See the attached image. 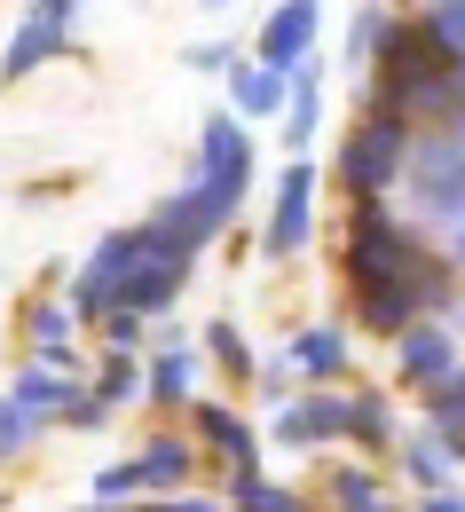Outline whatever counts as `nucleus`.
I'll list each match as a JSON object with an SVG mask.
<instances>
[{
    "instance_id": "nucleus-32",
    "label": "nucleus",
    "mask_w": 465,
    "mask_h": 512,
    "mask_svg": "<svg viewBox=\"0 0 465 512\" xmlns=\"http://www.w3.org/2000/svg\"><path fill=\"white\" fill-rule=\"evenodd\" d=\"M134 512H229V505H205V497H150V505H134Z\"/></svg>"
},
{
    "instance_id": "nucleus-15",
    "label": "nucleus",
    "mask_w": 465,
    "mask_h": 512,
    "mask_svg": "<svg viewBox=\"0 0 465 512\" xmlns=\"http://www.w3.org/2000/svg\"><path fill=\"white\" fill-rule=\"evenodd\" d=\"M402 16L395 8H355V24H347V71H379V56L395 48Z\"/></svg>"
},
{
    "instance_id": "nucleus-37",
    "label": "nucleus",
    "mask_w": 465,
    "mask_h": 512,
    "mask_svg": "<svg viewBox=\"0 0 465 512\" xmlns=\"http://www.w3.org/2000/svg\"><path fill=\"white\" fill-rule=\"evenodd\" d=\"M458 119H465V64H458Z\"/></svg>"
},
{
    "instance_id": "nucleus-9",
    "label": "nucleus",
    "mask_w": 465,
    "mask_h": 512,
    "mask_svg": "<svg viewBox=\"0 0 465 512\" xmlns=\"http://www.w3.org/2000/svg\"><path fill=\"white\" fill-rule=\"evenodd\" d=\"M79 394H87V386H71L64 371H48V363H32L24 379L8 386V402L32 418V434H48V426H71V402H79Z\"/></svg>"
},
{
    "instance_id": "nucleus-10",
    "label": "nucleus",
    "mask_w": 465,
    "mask_h": 512,
    "mask_svg": "<svg viewBox=\"0 0 465 512\" xmlns=\"http://www.w3.org/2000/svg\"><path fill=\"white\" fill-rule=\"evenodd\" d=\"M347 434V394H308V402H284L276 410V442L284 449H316Z\"/></svg>"
},
{
    "instance_id": "nucleus-33",
    "label": "nucleus",
    "mask_w": 465,
    "mask_h": 512,
    "mask_svg": "<svg viewBox=\"0 0 465 512\" xmlns=\"http://www.w3.org/2000/svg\"><path fill=\"white\" fill-rule=\"evenodd\" d=\"M103 418H111V410H103V402H95V386H87V394L71 402V426H103Z\"/></svg>"
},
{
    "instance_id": "nucleus-13",
    "label": "nucleus",
    "mask_w": 465,
    "mask_h": 512,
    "mask_svg": "<svg viewBox=\"0 0 465 512\" xmlns=\"http://www.w3.org/2000/svg\"><path fill=\"white\" fill-rule=\"evenodd\" d=\"M402 473H410V481H418L426 497H450V473H458V449H450L442 434H434V426H426V434H410V442H402Z\"/></svg>"
},
{
    "instance_id": "nucleus-19",
    "label": "nucleus",
    "mask_w": 465,
    "mask_h": 512,
    "mask_svg": "<svg viewBox=\"0 0 465 512\" xmlns=\"http://www.w3.org/2000/svg\"><path fill=\"white\" fill-rule=\"evenodd\" d=\"M190 386H198V363H190V347H166V355L142 371V394H150V402H190Z\"/></svg>"
},
{
    "instance_id": "nucleus-24",
    "label": "nucleus",
    "mask_w": 465,
    "mask_h": 512,
    "mask_svg": "<svg viewBox=\"0 0 465 512\" xmlns=\"http://www.w3.org/2000/svg\"><path fill=\"white\" fill-rule=\"evenodd\" d=\"M205 355H213L229 379H253V347H245V331H237V323H213V331H205Z\"/></svg>"
},
{
    "instance_id": "nucleus-7",
    "label": "nucleus",
    "mask_w": 465,
    "mask_h": 512,
    "mask_svg": "<svg viewBox=\"0 0 465 512\" xmlns=\"http://www.w3.org/2000/svg\"><path fill=\"white\" fill-rule=\"evenodd\" d=\"M308 213H316V166L292 158L284 182H276V205H268V229H261V253L268 260H292L308 245Z\"/></svg>"
},
{
    "instance_id": "nucleus-36",
    "label": "nucleus",
    "mask_w": 465,
    "mask_h": 512,
    "mask_svg": "<svg viewBox=\"0 0 465 512\" xmlns=\"http://www.w3.org/2000/svg\"><path fill=\"white\" fill-rule=\"evenodd\" d=\"M442 134H450V142H458V150H465V119H450V127H442Z\"/></svg>"
},
{
    "instance_id": "nucleus-16",
    "label": "nucleus",
    "mask_w": 465,
    "mask_h": 512,
    "mask_svg": "<svg viewBox=\"0 0 465 512\" xmlns=\"http://www.w3.org/2000/svg\"><path fill=\"white\" fill-rule=\"evenodd\" d=\"M190 465H198L190 442H174V434H166V442H150L142 457H134V481H142L150 497H166V489H182V481H190Z\"/></svg>"
},
{
    "instance_id": "nucleus-11",
    "label": "nucleus",
    "mask_w": 465,
    "mask_h": 512,
    "mask_svg": "<svg viewBox=\"0 0 465 512\" xmlns=\"http://www.w3.org/2000/svg\"><path fill=\"white\" fill-rule=\"evenodd\" d=\"M395 355H402V379H418L426 394H434L442 379H458V371H465V363H458V339H450L442 323H410Z\"/></svg>"
},
{
    "instance_id": "nucleus-26",
    "label": "nucleus",
    "mask_w": 465,
    "mask_h": 512,
    "mask_svg": "<svg viewBox=\"0 0 465 512\" xmlns=\"http://www.w3.org/2000/svg\"><path fill=\"white\" fill-rule=\"evenodd\" d=\"M229 505H237V512H308L292 489H268L261 473H253V481H229Z\"/></svg>"
},
{
    "instance_id": "nucleus-22",
    "label": "nucleus",
    "mask_w": 465,
    "mask_h": 512,
    "mask_svg": "<svg viewBox=\"0 0 465 512\" xmlns=\"http://www.w3.org/2000/svg\"><path fill=\"white\" fill-rule=\"evenodd\" d=\"M418 32L450 56V64H465V0H442V8H418Z\"/></svg>"
},
{
    "instance_id": "nucleus-8",
    "label": "nucleus",
    "mask_w": 465,
    "mask_h": 512,
    "mask_svg": "<svg viewBox=\"0 0 465 512\" xmlns=\"http://www.w3.org/2000/svg\"><path fill=\"white\" fill-rule=\"evenodd\" d=\"M316 24H324V8L316 0H292V8H268V32H261V64L268 71H308V48H316Z\"/></svg>"
},
{
    "instance_id": "nucleus-1",
    "label": "nucleus",
    "mask_w": 465,
    "mask_h": 512,
    "mask_svg": "<svg viewBox=\"0 0 465 512\" xmlns=\"http://www.w3.org/2000/svg\"><path fill=\"white\" fill-rule=\"evenodd\" d=\"M190 284V253H174L150 221L142 229H111L95 253L79 260V284H71V308L79 316H158L174 308Z\"/></svg>"
},
{
    "instance_id": "nucleus-18",
    "label": "nucleus",
    "mask_w": 465,
    "mask_h": 512,
    "mask_svg": "<svg viewBox=\"0 0 465 512\" xmlns=\"http://www.w3.org/2000/svg\"><path fill=\"white\" fill-rule=\"evenodd\" d=\"M284 363L308 371V379H339V371H347V339H339V331H300V339L284 347Z\"/></svg>"
},
{
    "instance_id": "nucleus-31",
    "label": "nucleus",
    "mask_w": 465,
    "mask_h": 512,
    "mask_svg": "<svg viewBox=\"0 0 465 512\" xmlns=\"http://www.w3.org/2000/svg\"><path fill=\"white\" fill-rule=\"evenodd\" d=\"M190 64H198V71H229V79H237V48H229V40H198Z\"/></svg>"
},
{
    "instance_id": "nucleus-30",
    "label": "nucleus",
    "mask_w": 465,
    "mask_h": 512,
    "mask_svg": "<svg viewBox=\"0 0 465 512\" xmlns=\"http://www.w3.org/2000/svg\"><path fill=\"white\" fill-rule=\"evenodd\" d=\"M103 339H111V355H134V347H142V316H127V308L103 316Z\"/></svg>"
},
{
    "instance_id": "nucleus-5",
    "label": "nucleus",
    "mask_w": 465,
    "mask_h": 512,
    "mask_svg": "<svg viewBox=\"0 0 465 512\" xmlns=\"http://www.w3.org/2000/svg\"><path fill=\"white\" fill-rule=\"evenodd\" d=\"M410 190H418V213L465 221V150L450 134H426V142L410 150Z\"/></svg>"
},
{
    "instance_id": "nucleus-17",
    "label": "nucleus",
    "mask_w": 465,
    "mask_h": 512,
    "mask_svg": "<svg viewBox=\"0 0 465 512\" xmlns=\"http://www.w3.org/2000/svg\"><path fill=\"white\" fill-rule=\"evenodd\" d=\"M316 119H324V79L316 71H292V103H284V142L308 150L316 142Z\"/></svg>"
},
{
    "instance_id": "nucleus-38",
    "label": "nucleus",
    "mask_w": 465,
    "mask_h": 512,
    "mask_svg": "<svg viewBox=\"0 0 465 512\" xmlns=\"http://www.w3.org/2000/svg\"><path fill=\"white\" fill-rule=\"evenodd\" d=\"M87 512H134V505H87Z\"/></svg>"
},
{
    "instance_id": "nucleus-34",
    "label": "nucleus",
    "mask_w": 465,
    "mask_h": 512,
    "mask_svg": "<svg viewBox=\"0 0 465 512\" xmlns=\"http://www.w3.org/2000/svg\"><path fill=\"white\" fill-rule=\"evenodd\" d=\"M418 512H465V497L450 489V497H418Z\"/></svg>"
},
{
    "instance_id": "nucleus-4",
    "label": "nucleus",
    "mask_w": 465,
    "mask_h": 512,
    "mask_svg": "<svg viewBox=\"0 0 465 512\" xmlns=\"http://www.w3.org/2000/svg\"><path fill=\"white\" fill-rule=\"evenodd\" d=\"M410 150H418L410 119L371 111L363 127L347 134V150H339V174H347V190H355V197H387L395 182H410Z\"/></svg>"
},
{
    "instance_id": "nucleus-3",
    "label": "nucleus",
    "mask_w": 465,
    "mask_h": 512,
    "mask_svg": "<svg viewBox=\"0 0 465 512\" xmlns=\"http://www.w3.org/2000/svg\"><path fill=\"white\" fill-rule=\"evenodd\" d=\"M418 237L387 213V197H355V237H347V276L363 300H410V276H418ZM418 308V300H410Z\"/></svg>"
},
{
    "instance_id": "nucleus-27",
    "label": "nucleus",
    "mask_w": 465,
    "mask_h": 512,
    "mask_svg": "<svg viewBox=\"0 0 465 512\" xmlns=\"http://www.w3.org/2000/svg\"><path fill=\"white\" fill-rule=\"evenodd\" d=\"M134 386H142V371H134L127 355H119V363H111V371H103V379H95V402H103V410H119V402H127Z\"/></svg>"
},
{
    "instance_id": "nucleus-14",
    "label": "nucleus",
    "mask_w": 465,
    "mask_h": 512,
    "mask_svg": "<svg viewBox=\"0 0 465 512\" xmlns=\"http://www.w3.org/2000/svg\"><path fill=\"white\" fill-rule=\"evenodd\" d=\"M292 79L284 71H268V64H237V79H229V95H237V119H284V95Z\"/></svg>"
},
{
    "instance_id": "nucleus-2",
    "label": "nucleus",
    "mask_w": 465,
    "mask_h": 512,
    "mask_svg": "<svg viewBox=\"0 0 465 512\" xmlns=\"http://www.w3.org/2000/svg\"><path fill=\"white\" fill-rule=\"evenodd\" d=\"M245 182H253V142H245V127H237L229 111H213V119H205V142H198V174L150 213V229H158L174 253L198 260V245H213V237L229 229V213L245 205Z\"/></svg>"
},
{
    "instance_id": "nucleus-25",
    "label": "nucleus",
    "mask_w": 465,
    "mask_h": 512,
    "mask_svg": "<svg viewBox=\"0 0 465 512\" xmlns=\"http://www.w3.org/2000/svg\"><path fill=\"white\" fill-rule=\"evenodd\" d=\"M332 497H339L347 512H395L387 497H379V481H371L363 465H339V473H332Z\"/></svg>"
},
{
    "instance_id": "nucleus-21",
    "label": "nucleus",
    "mask_w": 465,
    "mask_h": 512,
    "mask_svg": "<svg viewBox=\"0 0 465 512\" xmlns=\"http://www.w3.org/2000/svg\"><path fill=\"white\" fill-rule=\"evenodd\" d=\"M347 434H355L363 449L395 442V410H387V394H355V402H347Z\"/></svg>"
},
{
    "instance_id": "nucleus-35",
    "label": "nucleus",
    "mask_w": 465,
    "mask_h": 512,
    "mask_svg": "<svg viewBox=\"0 0 465 512\" xmlns=\"http://www.w3.org/2000/svg\"><path fill=\"white\" fill-rule=\"evenodd\" d=\"M450 253H458V260H465V221H450Z\"/></svg>"
},
{
    "instance_id": "nucleus-6",
    "label": "nucleus",
    "mask_w": 465,
    "mask_h": 512,
    "mask_svg": "<svg viewBox=\"0 0 465 512\" xmlns=\"http://www.w3.org/2000/svg\"><path fill=\"white\" fill-rule=\"evenodd\" d=\"M71 24H79V8H71V0H40V8H24V16H16V32H8L0 79H24V71H40L48 56H64V48H71Z\"/></svg>"
},
{
    "instance_id": "nucleus-12",
    "label": "nucleus",
    "mask_w": 465,
    "mask_h": 512,
    "mask_svg": "<svg viewBox=\"0 0 465 512\" xmlns=\"http://www.w3.org/2000/svg\"><path fill=\"white\" fill-rule=\"evenodd\" d=\"M198 434L221 449L229 465H237V481H253V473H261V442H253V426H245L237 410H221V402H198Z\"/></svg>"
},
{
    "instance_id": "nucleus-23",
    "label": "nucleus",
    "mask_w": 465,
    "mask_h": 512,
    "mask_svg": "<svg viewBox=\"0 0 465 512\" xmlns=\"http://www.w3.org/2000/svg\"><path fill=\"white\" fill-rule=\"evenodd\" d=\"M24 331H32V347H40V363H48V371H64V363H71V355H64L71 308H56V300H48V308H32V316H24Z\"/></svg>"
},
{
    "instance_id": "nucleus-29",
    "label": "nucleus",
    "mask_w": 465,
    "mask_h": 512,
    "mask_svg": "<svg viewBox=\"0 0 465 512\" xmlns=\"http://www.w3.org/2000/svg\"><path fill=\"white\" fill-rule=\"evenodd\" d=\"M24 442H32V418H24V410H16L8 394H0V457H16Z\"/></svg>"
},
{
    "instance_id": "nucleus-28",
    "label": "nucleus",
    "mask_w": 465,
    "mask_h": 512,
    "mask_svg": "<svg viewBox=\"0 0 465 512\" xmlns=\"http://www.w3.org/2000/svg\"><path fill=\"white\" fill-rule=\"evenodd\" d=\"M127 497H142L134 465H103V473H95V505H127Z\"/></svg>"
},
{
    "instance_id": "nucleus-20",
    "label": "nucleus",
    "mask_w": 465,
    "mask_h": 512,
    "mask_svg": "<svg viewBox=\"0 0 465 512\" xmlns=\"http://www.w3.org/2000/svg\"><path fill=\"white\" fill-rule=\"evenodd\" d=\"M426 426L458 449V465H465V371H458V379H442L434 394H426Z\"/></svg>"
}]
</instances>
